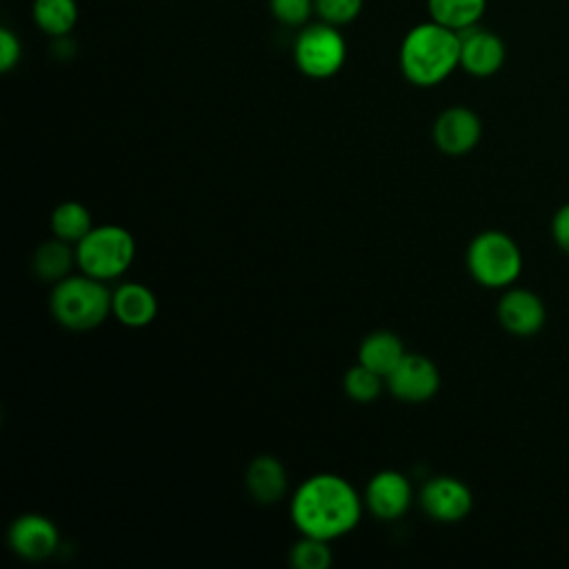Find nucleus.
Listing matches in <instances>:
<instances>
[{"mask_svg":"<svg viewBox=\"0 0 569 569\" xmlns=\"http://www.w3.org/2000/svg\"><path fill=\"white\" fill-rule=\"evenodd\" d=\"M136 258V240L120 224H98L78 244V269L102 282L120 278Z\"/></svg>","mask_w":569,"mask_h":569,"instance_id":"39448f33","label":"nucleus"},{"mask_svg":"<svg viewBox=\"0 0 569 569\" xmlns=\"http://www.w3.org/2000/svg\"><path fill=\"white\" fill-rule=\"evenodd\" d=\"M111 316L131 329L151 325L158 316V298L142 282H122L111 291Z\"/></svg>","mask_w":569,"mask_h":569,"instance_id":"4468645a","label":"nucleus"},{"mask_svg":"<svg viewBox=\"0 0 569 569\" xmlns=\"http://www.w3.org/2000/svg\"><path fill=\"white\" fill-rule=\"evenodd\" d=\"M505 42L482 27L460 31V67L476 78L493 76L505 62Z\"/></svg>","mask_w":569,"mask_h":569,"instance_id":"ddd939ff","label":"nucleus"},{"mask_svg":"<svg viewBox=\"0 0 569 569\" xmlns=\"http://www.w3.org/2000/svg\"><path fill=\"white\" fill-rule=\"evenodd\" d=\"M496 313L500 327L518 338L536 336L547 320L542 298L522 287H507V291L500 296Z\"/></svg>","mask_w":569,"mask_h":569,"instance_id":"9b49d317","label":"nucleus"},{"mask_svg":"<svg viewBox=\"0 0 569 569\" xmlns=\"http://www.w3.org/2000/svg\"><path fill=\"white\" fill-rule=\"evenodd\" d=\"M331 560L333 556L329 540L313 536L300 533V540H296L289 551V562L293 569H329Z\"/></svg>","mask_w":569,"mask_h":569,"instance_id":"4be33fe9","label":"nucleus"},{"mask_svg":"<svg viewBox=\"0 0 569 569\" xmlns=\"http://www.w3.org/2000/svg\"><path fill=\"white\" fill-rule=\"evenodd\" d=\"M465 262L471 278L487 289H507L522 273V251L518 242L500 229H487L473 236Z\"/></svg>","mask_w":569,"mask_h":569,"instance_id":"20e7f679","label":"nucleus"},{"mask_svg":"<svg viewBox=\"0 0 569 569\" xmlns=\"http://www.w3.org/2000/svg\"><path fill=\"white\" fill-rule=\"evenodd\" d=\"M93 227L91 211L78 200H64L51 211V231L64 242L78 244Z\"/></svg>","mask_w":569,"mask_h":569,"instance_id":"aec40b11","label":"nucleus"},{"mask_svg":"<svg viewBox=\"0 0 569 569\" xmlns=\"http://www.w3.org/2000/svg\"><path fill=\"white\" fill-rule=\"evenodd\" d=\"M7 542L18 558L40 562L56 553L60 533L51 518L42 513H22L9 525Z\"/></svg>","mask_w":569,"mask_h":569,"instance_id":"1a4fd4ad","label":"nucleus"},{"mask_svg":"<svg viewBox=\"0 0 569 569\" xmlns=\"http://www.w3.org/2000/svg\"><path fill=\"white\" fill-rule=\"evenodd\" d=\"M365 507L380 520H398L413 502V489L405 473L382 469L373 473L365 489Z\"/></svg>","mask_w":569,"mask_h":569,"instance_id":"9d476101","label":"nucleus"},{"mask_svg":"<svg viewBox=\"0 0 569 569\" xmlns=\"http://www.w3.org/2000/svg\"><path fill=\"white\" fill-rule=\"evenodd\" d=\"M405 353H407V349L393 331L378 329L362 338V342L358 347V362H362L365 367H369L376 373L387 378L398 367V362L405 358Z\"/></svg>","mask_w":569,"mask_h":569,"instance_id":"dca6fc26","label":"nucleus"},{"mask_svg":"<svg viewBox=\"0 0 569 569\" xmlns=\"http://www.w3.org/2000/svg\"><path fill=\"white\" fill-rule=\"evenodd\" d=\"M53 320L69 331H91L111 316V289L87 273L56 282L49 296Z\"/></svg>","mask_w":569,"mask_h":569,"instance_id":"7ed1b4c3","label":"nucleus"},{"mask_svg":"<svg viewBox=\"0 0 569 569\" xmlns=\"http://www.w3.org/2000/svg\"><path fill=\"white\" fill-rule=\"evenodd\" d=\"M73 267H78L76 249H71V242H64L56 236L42 242L31 256V269L44 282L56 284L64 280L67 276H71Z\"/></svg>","mask_w":569,"mask_h":569,"instance_id":"f3484780","label":"nucleus"},{"mask_svg":"<svg viewBox=\"0 0 569 569\" xmlns=\"http://www.w3.org/2000/svg\"><path fill=\"white\" fill-rule=\"evenodd\" d=\"M313 9L322 22L342 27L360 16L362 0H313Z\"/></svg>","mask_w":569,"mask_h":569,"instance_id":"5701e85b","label":"nucleus"},{"mask_svg":"<svg viewBox=\"0 0 569 569\" xmlns=\"http://www.w3.org/2000/svg\"><path fill=\"white\" fill-rule=\"evenodd\" d=\"M20 56H22V47L18 36L9 27H2L0 29V71L2 73L11 71L20 62Z\"/></svg>","mask_w":569,"mask_h":569,"instance_id":"393cba45","label":"nucleus"},{"mask_svg":"<svg viewBox=\"0 0 569 569\" xmlns=\"http://www.w3.org/2000/svg\"><path fill=\"white\" fill-rule=\"evenodd\" d=\"M345 60L347 42L340 29L329 22L305 24L293 40V62L307 78H331L342 69Z\"/></svg>","mask_w":569,"mask_h":569,"instance_id":"423d86ee","label":"nucleus"},{"mask_svg":"<svg viewBox=\"0 0 569 569\" xmlns=\"http://www.w3.org/2000/svg\"><path fill=\"white\" fill-rule=\"evenodd\" d=\"M420 507L436 522H460L473 507L471 489L453 476H433L420 489Z\"/></svg>","mask_w":569,"mask_h":569,"instance_id":"6e6552de","label":"nucleus"},{"mask_svg":"<svg viewBox=\"0 0 569 569\" xmlns=\"http://www.w3.org/2000/svg\"><path fill=\"white\" fill-rule=\"evenodd\" d=\"M249 496L260 505H276L287 493V469L269 453L256 456L244 473Z\"/></svg>","mask_w":569,"mask_h":569,"instance_id":"2eb2a0df","label":"nucleus"},{"mask_svg":"<svg viewBox=\"0 0 569 569\" xmlns=\"http://www.w3.org/2000/svg\"><path fill=\"white\" fill-rule=\"evenodd\" d=\"M427 7L433 22L460 33L480 22L487 0H427Z\"/></svg>","mask_w":569,"mask_h":569,"instance_id":"6ab92c4d","label":"nucleus"},{"mask_svg":"<svg viewBox=\"0 0 569 569\" xmlns=\"http://www.w3.org/2000/svg\"><path fill=\"white\" fill-rule=\"evenodd\" d=\"M342 387L353 402H373L387 387V378L365 367L362 362H356L353 367L347 369L342 378Z\"/></svg>","mask_w":569,"mask_h":569,"instance_id":"412c9836","label":"nucleus"},{"mask_svg":"<svg viewBox=\"0 0 569 569\" xmlns=\"http://www.w3.org/2000/svg\"><path fill=\"white\" fill-rule=\"evenodd\" d=\"M31 16L40 31L51 38H64L76 27L78 4L76 0H33Z\"/></svg>","mask_w":569,"mask_h":569,"instance_id":"a211bd4d","label":"nucleus"},{"mask_svg":"<svg viewBox=\"0 0 569 569\" xmlns=\"http://www.w3.org/2000/svg\"><path fill=\"white\" fill-rule=\"evenodd\" d=\"M551 238L558 244L560 251L569 256V202L558 207V211L551 218Z\"/></svg>","mask_w":569,"mask_h":569,"instance_id":"a878e982","label":"nucleus"},{"mask_svg":"<svg viewBox=\"0 0 569 569\" xmlns=\"http://www.w3.org/2000/svg\"><path fill=\"white\" fill-rule=\"evenodd\" d=\"M398 62L411 84H440L460 67V33L433 20L420 22L402 38Z\"/></svg>","mask_w":569,"mask_h":569,"instance_id":"f03ea898","label":"nucleus"},{"mask_svg":"<svg viewBox=\"0 0 569 569\" xmlns=\"http://www.w3.org/2000/svg\"><path fill=\"white\" fill-rule=\"evenodd\" d=\"M365 498L338 473L309 476L291 496L289 513L302 536L336 540L353 531L362 518Z\"/></svg>","mask_w":569,"mask_h":569,"instance_id":"f257e3e1","label":"nucleus"},{"mask_svg":"<svg viewBox=\"0 0 569 569\" xmlns=\"http://www.w3.org/2000/svg\"><path fill=\"white\" fill-rule=\"evenodd\" d=\"M271 16L287 27H302L309 22L313 9V0H269Z\"/></svg>","mask_w":569,"mask_h":569,"instance_id":"b1692460","label":"nucleus"},{"mask_svg":"<svg viewBox=\"0 0 569 569\" xmlns=\"http://www.w3.org/2000/svg\"><path fill=\"white\" fill-rule=\"evenodd\" d=\"M387 389L402 402H427L440 389V371L431 358L407 351L387 376Z\"/></svg>","mask_w":569,"mask_h":569,"instance_id":"0eeeda50","label":"nucleus"},{"mask_svg":"<svg viewBox=\"0 0 569 569\" xmlns=\"http://www.w3.org/2000/svg\"><path fill=\"white\" fill-rule=\"evenodd\" d=\"M482 122L469 107L456 104L438 113L433 122V142L447 156H465L478 147Z\"/></svg>","mask_w":569,"mask_h":569,"instance_id":"f8f14e48","label":"nucleus"}]
</instances>
